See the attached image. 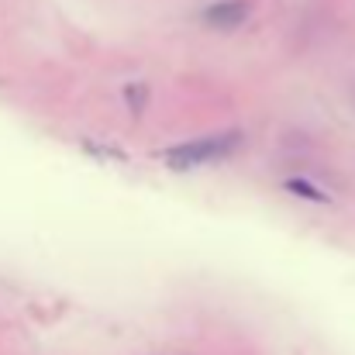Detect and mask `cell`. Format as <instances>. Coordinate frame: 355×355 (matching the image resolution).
Returning a JSON list of instances; mask_svg holds the SVG:
<instances>
[{"label": "cell", "mask_w": 355, "mask_h": 355, "mask_svg": "<svg viewBox=\"0 0 355 355\" xmlns=\"http://www.w3.org/2000/svg\"><path fill=\"white\" fill-rule=\"evenodd\" d=\"M248 17V3L245 0H218L204 10V21L214 28H235Z\"/></svg>", "instance_id": "cell-2"}, {"label": "cell", "mask_w": 355, "mask_h": 355, "mask_svg": "<svg viewBox=\"0 0 355 355\" xmlns=\"http://www.w3.org/2000/svg\"><path fill=\"white\" fill-rule=\"evenodd\" d=\"M286 187H290V190H293V193H300V197H311V200H321V204H324V200H328V197H324V193H318V190H314V187H304V180H290V183H286Z\"/></svg>", "instance_id": "cell-3"}, {"label": "cell", "mask_w": 355, "mask_h": 355, "mask_svg": "<svg viewBox=\"0 0 355 355\" xmlns=\"http://www.w3.org/2000/svg\"><path fill=\"white\" fill-rule=\"evenodd\" d=\"M241 141V135H211V138H197V141H183L176 148L166 152V162L176 166V169H190V166H207V162H218L225 155H232Z\"/></svg>", "instance_id": "cell-1"}]
</instances>
